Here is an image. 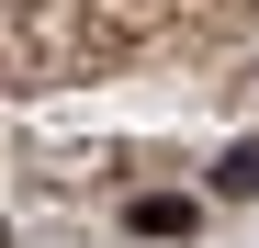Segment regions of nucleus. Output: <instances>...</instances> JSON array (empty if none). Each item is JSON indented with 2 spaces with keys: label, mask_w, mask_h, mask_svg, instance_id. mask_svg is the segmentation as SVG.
I'll use <instances>...</instances> for the list:
<instances>
[{
  "label": "nucleus",
  "mask_w": 259,
  "mask_h": 248,
  "mask_svg": "<svg viewBox=\"0 0 259 248\" xmlns=\"http://www.w3.org/2000/svg\"><path fill=\"white\" fill-rule=\"evenodd\" d=\"M214 192H226V203H259V136H248V147H226V158H214Z\"/></svg>",
  "instance_id": "f03ea898"
},
{
  "label": "nucleus",
  "mask_w": 259,
  "mask_h": 248,
  "mask_svg": "<svg viewBox=\"0 0 259 248\" xmlns=\"http://www.w3.org/2000/svg\"><path fill=\"white\" fill-rule=\"evenodd\" d=\"M124 226H136V237H192L203 203H192V192H136V203H124Z\"/></svg>",
  "instance_id": "f257e3e1"
}]
</instances>
